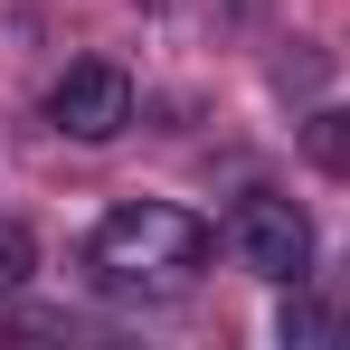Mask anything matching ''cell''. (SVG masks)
I'll list each match as a JSON object with an SVG mask.
<instances>
[{"instance_id":"obj_4","label":"cell","mask_w":350,"mask_h":350,"mask_svg":"<svg viewBox=\"0 0 350 350\" xmlns=\"http://www.w3.org/2000/svg\"><path fill=\"white\" fill-rule=\"evenodd\" d=\"M275 332H284V341H312V350H322V341H341L350 322H341V303H312L303 284H284V303H275Z\"/></svg>"},{"instance_id":"obj_6","label":"cell","mask_w":350,"mask_h":350,"mask_svg":"<svg viewBox=\"0 0 350 350\" xmlns=\"http://www.w3.org/2000/svg\"><path fill=\"white\" fill-rule=\"evenodd\" d=\"M29 275H38V246H29V228H19V218H0V293L29 284Z\"/></svg>"},{"instance_id":"obj_1","label":"cell","mask_w":350,"mask_h":350,"mask_svg":"<svg viewBox=\"0 0 350 350\" xmlns=\"http://www.w3.org/2000/svg\"><path fill=\"white\" fill-rule=\"evenodd\" d=\"M85 265H95L105 293H180L208 265V228L189 208H171V199H123L114 218H95Z\"/></svg>"},{"instance_id":"obj_2","label":"cell","mask_w":350,"mask_h":350,"mask_svg":"<svg viewBox=\"0 0 350 350\" xmlns=\"http://www.w3.org/2000/svg\"><path fill=\"white\" fill-rule=\"evenodd\" d=\"M228 256L284 293V284L312 275V218L293 208L284 189H237V208H228Z\"/></svg>"},{"instance_id":"obj_5","label":"cell","mask_w":350,"mask_h":350,"mask_svg":"<svg viewBox=\"0 0 350 350\" xmlns=\"http://www.w3.org/2000/svg\"><path fill=\"white\" fill-rule=\"evenodd\" d=\"M303 152H312V171L350 180V105H322V114L303 123Z\"/></svg>"},{"instance_id":"obj_3","label":"cell","mask_w":350,"mask_h":350,"mask_svg":"<svg viewBox=\"0 0 350 350\" xmlns=\"http://www.w3.org/2000/svg\"><path fill=\"white\" fill-rule=\"evenodd\" d=\"M48 123H57L66 142H114L123 123H133V76L114 57H76L48 76Z\"/></svg>"}]
</instances>
